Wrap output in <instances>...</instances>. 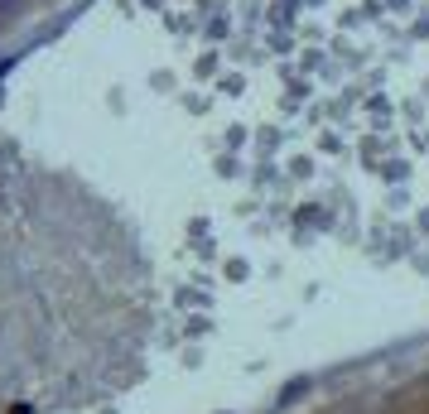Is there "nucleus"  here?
I'll list each match as a JSON object with an SVG mask.
<instances>
[{
  "instance_id": "obj_1",
  "label": "nucleus",
  "mask_w": 429,
  "mask_h": 414,
  "mask_svg": "<svg viewBox=\"0 0 429 414\" xmlns=\"http://www.w3.org/2000/svg\"><path fill=\"white\" fill-rule=\"evenodd\" d=\"M150 260L92 188L0 154V414H68L135 376Z\"/></svg>"
}]
</instances>
